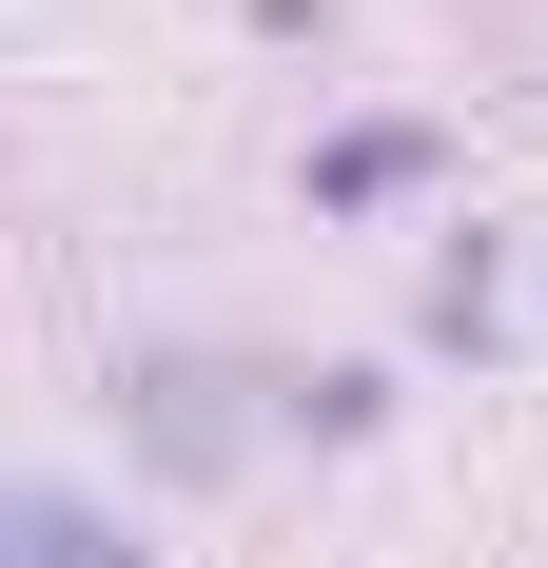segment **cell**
Wrapping results in <instances>:
<instances>
[{
    "label": "cell",
    "instance_id": "obj_1",
    "mask_svg": "<svg viewBox=\"0 0 548 568\" xmlns=\"http://www.w3.org/2000/svg\"><path fill=\"white\" fill-rule=\"evenodd\" d=\"M20 568H118V529H99V510H59V490H40V510H20Z\"/></svg>",
    "mask_w": 548,
    "mask_h": 568
}]
</instances>
